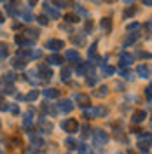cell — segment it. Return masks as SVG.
<instances>
[{
    "instance_id": "obj_1",
    "label": "cell",
    "mask_w": 152,
    "mask_h": 154,
    "mask_svg": "<svg viewBox=\"0 0 152 154\" xmlns=\"http://www.w3.org/2000/svg\"><path fill=\"white\" fill-rule=\"evenodd\" d=\"M61 130H65L67 133H77L79 123H77L75 119H65V121L61 123Z\"/></svg>"
},
{
    "instance_id": "obj_2",
    "label": "cell",
    "mask_w": 152,
    "mask_h": 154,
    "mask_svg": "<svg viewBox=\"0 0 152 154\" xmlns=\"http://www.w3.org/2000/svg\"><path fill=\"white\" fill-rule=\"evenodd\" d=\"M108 114V109L107 107H95L93 110H84V116L87 117H102V116H107Z\"/></svg>"
},
{
    "instance_id": "obj_3",
    "label": "cell",
    "mask_w": 152,
    "mask_h": 154,
    "mask_svg": "<svg viewBox=\"0 0 152 154\" xmlns=\"http://www.w3.org/2000/svg\"><path fill=\"white\" fill-rule=\"evenodd\" d=\"M133 63V56L129 54V53H126V51H123L121 54H119V67H121V70L126 67H129Z\"/></svg>"
},
{
    "instance_id": "obj_4",
    "label": "cell",
    "mask_w": 152,
    "mask_h": 154,
    "mask_svg": "<svg viewBox=\"0 0 152 154\" xmlns=\"http://www.w3.org/2000/svg\"><path fill=\"white\" fill-rule=\"evenodd\" d=\"M107 142H108V135L105 133L103 130H98L95 133V145L102 147V145H105Z\"/></svg>"
},
{
    "instance_id": "obj_5",
    "label": "cell",
    "mask_w": 152,
    "mask_h": 154,
    "mask_svg": "<svg viewBox=\"0 0 152 154\" xmlns=\"http://www.w3.org/2000/svg\"><path fill=\"white\" fill-rule=\"evenodd\" d=\"M46 48L53 49V51H58V49L65 48V42H63V40H59V38H49L47 42H46Z\"/></svg>"
},
{
    "instance_id": "obj_6",
    "label": "cell",
    "mask_w": 152,
    "mask_h": 154,
    "mask_svg": "<svg viewBox=\"0 0 152 154\" xmlns=\"http://www.w3.org/2000/svg\"><path fill=\"white\" fill-rule=\"evenodd\" d=\"M58 109H59L61 112L68 114V112H72V110H74V103H72V100H61V102L58 103Z\"/></svg>"
},
{
    "instance_id": "obj_7",
    "label": "cell",
    "mask_w": 152,
    "mask_h": 154,
    "mask_svg": "<svg viewBox=\"0 0 152 154\" xmlns=\"http://www.w3.org/2000/svg\"><path fill=\"white\" fill-rule=\"evenodd\" d=\"M37 72L38 74H40V77H42V79H51V77H53V72H51V68H47L46 67V65H38L37 67Z\"/></svg>"
},
{
    "instance_id": "obj_8",
    "label": "cell",
    "mask_w": 152,
    "mask_h": 154,
    "mask_svg": "<svg viewBox=\"0 0 152 154\" xmlns=\"http://www.w3.org/2000/svg\"><path fill=\"white\" fill-rule=\"evenodd\" d=\"M145 117H147V114H145V110H136L133 116H131V123H135V125H138V123H142V121H145Z\"/></svg>"
},
{
    "instance_id": "obj_9",
    "label": "cell",
    "mask_w": 152,
    "mask_h": 154,
    "mask_svg": "<svg viewBox=\"0 0 152 154\" xmlns=\"http://www.w3.org/2000/svg\"><path fill=\"white\" fill-rule=\"evenodd\" d=\"M75 102L81 107H87V105H89V96L84 95V93H77V95H75Z\"/></svg>"
},
{
    "instance_id": "obj_10",
    "label": "cell",
    "mask_w": 152,
    "mask_h": 154,
    "mask_svg": "<svg viewBox=\"0 0 152 154\" xmlns=\"http://www.w3.org/2000/svg\"><path fill=\"white\" fill-rule=\"evenodd\" d=\"M44 11H46V12H47V14H49L53 19H58V18H59V12H58L56 9H53V7H51V4H49L47 0L44 2Z\"/></svg>"
},
{
    "instance_id": "obj_11",
    "label": "cell",
    "mask_w": 152,
    "mask_h": 154,
    "mask_svg": "<svg viewBox=\"0 0 152 154\" xmlns=\"http://www.w3.org/2000/svg\"><path fill=\"white\" fill-rule=\"evenodd\" d=\"M136 74L142 77V79H149V75H150V68L147 67V65H140V67L136 68Z\"/></svg>"
},
{
    "instance_id": "obj_12",
    "label": "cell",
    "mask_w": 152,
    "mask_h": 154,
    "mask_svg": "<svg viewBox=\"0 0 152 154\" xmlns=\"http://www.w3.org/2000/svg\"><path fill=\"white\" fill-rule=\"evenodd\" d=\"M47 63H51V65H61L63 58L59 56V54H51V56H47Z\"/></svg>"
},
{
    "instance_id": "obj_13",
    "label": "cell",
    "mask_w": 152,
    "mask_h": 154,
    "mask_svg": "<svg viewBox=\"0 0 152 154\" xmlns=\"http://www.w3.org/2000/svg\"><path fill=\"white\" fill-rule=\"evenodd\" d=\"M65 58L70 60V61H79V53L74 51V49H68L67 53H65Z\"/></svg>"
},
{
    "instance_id": "obj_14",
    "label": "cell",
    "mask_w": 152,
    "mask_h": 154,
    "mask_svg": "<svg viewBox=\"0 0 152 154\" xmlns=\"http://www.w3.org/2000/svg\"><path fill=\"white\" fill-rule=\"evenodd\" d=\"M87 68H91V65H89V63H79V65H77V68H75V72L79 74V75H84L86 72H87Z\"/></svg>"
},
{
    "instance_id": "obj_15",
    "label": "cell",
    "mask_w": 152,
    "mask_h": 154,
    "mask_svg": "<svg viewBox=\"0 0 152 154\" xmlns=\"http://www.w3.org/2000/svg\"><path fill=\"white\" fill-rule=\"evenodd\" d=\"M102 30H103V32H110V30H112V19L110 18L102 19Z\"/></svg>"
},
{
    "instance_id": "obj_16",
    "label": "cell",
    "mask_w": 152,
    "mask_h": 154,
    "mask_svg": "<svg viewBox=\"0 0 152 154\" xmlns=\"http://www.w3.org/2000/svg\"><path fill=\"white\" fill-rule=\"evenodd\" d=\"M44 96H46V98H58V96H59V91L54 89V88H49V89L44 91Z\"/></svg>"
},
{
    "instance_id": "obj_17",
    "label": "cell",
    "mask_w": 152,
    "mask_h": 154,
    "mask_svg": "<svg viewBox=\"0 0 152 154\" xmlns=\"http://www.w3.org/2000/svg\"><path fill=\"white\" fill-rule=\"evenodd\" d=\"M149 147H150V138H149L147 142H143V140H140V142H138V149H140L142 152L149 154Z\"/></svg>"
},
{
    "instance_id": "obj_18",
    "label": "cell",
    "mask_w": 152,
    "mask_h": 154,
    "mask_svg": "<svg viewBox=\"0 0 152 154\" xmlns=\"http://www.w3.org/2000/svg\"><path fill=\"white\" fill-rule=\"evenodd\" d=\"M53 4L58 5L59 9H61V7H65V5H74V2H72V0H53Z\"/></svg>"
},
{
    "instance_id": "obj_19",
    "label": "cell",
    "mask_w": 152,
    "mask_h": 154,
    "mask_svg": "<svg viewBox=\"0 0 152 154\" xmlns=\"http://www.w3.org/2000/svg\"><path fill=\"white\" fill-rule=\"evenodd\" d=\"M16 42H18L19 46H28V44H32V40H28L25 35H16Z\"/></svg>"
},
{
    "instance_id": "obj_20",
    "label": "cell",
    "mask_w": 152,
    "mask_h": 154,
    "mask_svg": "<svg viewBox=\"0 0 152 154\" xmlns=\"http://www.w3.org/2000/svg\"><path fill=\"white\" fill-rule=\"evenodd\" d=\"M102 72H103L105 75H114V74H115V68L110 67V65H102Z\"/></svg>"
},
{
    "instance_id": "obj_21",
    "label": "cell",
    "mask_w": 152,
    "mask_h": 154,
    "mask_svg": "<svg viewBox=\"0 0 152 154\" xmlns=\"http://www.w3.org/2000/svg\"><path fill=\"white\" fill-rule=\"evenodd\" d=\"M25 65H26V63H25V60H21V58L12 60V67L14 68H19V70H21V68H25Z\"/></svg>"
},
{
    "instance_id": "obj_22",
    "label": "cell",
    "mask_w": 152,
    "mask_h": 154,
    "mask_svg": "<svg viewBox=\"0 0 152 154\" xmlns=\"http://www.w3.org/2000/svg\"><path fill=\"white\" fill-rule=\"evenodd\" d=\"M7 54H9V46L4 44V42H0V58H5Z\"/></svg>"
},
{
    "instance_id": "obj_23",
    "label": "cell",
    "mask_w": 152,
    "mask_h": 154,
    "mask_svg": "<svg viewBox=\"0 0 152 154\" xmlns=\"http://www.w3.org/2000/svg\"><path fill=\"white\" fill-rule=\"evenodd\" d=\"M136 38H138V35H136V33H131V35H128V37L124 38V46H129V44L136 42Z\"/></svg>"
},
{
    "instance_id": "obj_24",
    "label": "cell",
    "mask_w": 152,
    "mask_h": 154,
    "mask_svg": "<svg viewBox=\"0 0 152 154\" xmlns=\"http://www.w3.org/2000/svg\"><path fill=\"white\" fill-rule=\"evenodd\" d=\"M70 72H72V70H70L68 67L63 68V70H61V81H65V82H67L68 79H70Z\"/></svg>"
},
{
    "instance_id": "obj_25",
    "label": "cell",
    "mask_w": 152,
    "mask_h": 154,
    "mask_svg": "<svg viewBox=\"0 0 152 154\" xmlns=\"http://www.w3.org/2000/svg\"><path fill=\"white\" fill-rule=\"evenodd\" d=\"M95 95L98 96V98H102V96H107V95H108V88H107V86H102V88H100V89H98V91L95 93Z\"/></svg>"
},
{
    "instance_id": "obj_26",
    "label": "cell",
    "mask_w": 152,
    "mask_h": 154,
    "mask_svg": "<svg viewBox=\"0 0 152 154\" xmlns=\"http://www.w3.org/2000/svg\"><path fill=\"white\" fill-rule=\"evenodd\" d=\"M86 40V35H77V37H72V42L74 44H79V46H82Z\"/></svg>"
},
{
    "instance_id": "obj_27",
    "label": "cell",
    "mask_w": 152,
    "mask_h": 154,
    "mask_svg": "<svg viewBox=\"0 0 152 154\" xmlns=\"http://www.w3.org/2000/svg\"><path fill=\"white\" fill-rule=\"evenodd\" d=\"M65 21H67V23H77L79 18H77L75 14H72V12H70V14H65Z\"/></svg>"
},
{
    "instance_id": "obj_28",
    "label": "cell",
    "mask_w": 152,
    "mask_h": 154,
    "mask_svg": "<svg viewBox=\"0 0 152 154\" xmlns=\"http://www.w3.org/2000/svg\"><path fill=\"white\" fill-rule=\"evenodd\" d=\"M38 96V91H30L28 95L25 96V100H28V102H32V100H37Z\"/></svg>"
},
{
    "instance_id": "obj_29",
    "label": "cell",
    "mask_w": 152,
    "mask_h": 154,
    "mask_svg": "<svg viewBox=\"0 0 152 154\" xmlns=\"http://www.w3.org/2000/svg\"><path fill=\"white\" fill-rule=\"evenodd\" d=\"M21 16H23V19H25L26 23H30V21H33V16H32V12H30V11H25V12H23Z\"/></svg>"
},
{
    "instance_id": "obj_30",
    "label": "cell",
    "mask_w": 152,
    "mask_h": 154,
    "mask_svg": "<svg viewBox=\"0 0 152 154\" xmlns=\"http://www.w3.org/2000/svg\"><path fill=\"white\" fill-rule=\"evenodd\" d=\"M87 54H89V58H96V42L89 48V51H87Z\"/></svg>"
},
{
    "instance_id": "obj_31",
    "label": "cell",
    "mask_w": 152,
    "mask_h": 154,
    "mask_svg": "<svg viewBox=\"0 0 152 154\" xmlns=\"http://www.w3.org/2000/svg\"><path fill=\"white\" fill-rule=\"evenodd\" d=\"M42 56V51L37 49V51H30V60H33V58H40Z\"/></svg>"
},
{
    "instance_id": "obj_32",
    "label": "cell",
    "mask_w": 152,
    "mask_h": 154,
    "mask_svg": "<svg viewBox=\"0 0 152 154\" xmlns=\"http://www.w3.org/2000/svg\"><path fill=\"white\" fill-rule=\"evenodd\" d=\"M14 81H16V75L12 72H7L5 74V82H14Z\"/></svg>"
},
{
    "instance_id": "obj_33",
    "label": "cell",
    "mask_w": 152,
    "mask_h": 154,
    "mask_svg": "<svg viewBox=\"0 0 152 154\" xmlns=\"http://www.w3.org/2000/svg\"><path fill=\"white\" fill-rule=\"evenodd\" d=\"M79 154H91V149L87 145H81L79 147Z\"/></svg>"
},
{
    "instance_id": "obj_34",
    "label": "cell",
    "mask_w": 152,
    "mask_h": 154,
    "mask_svg": "<svg viewBox=\"0 0 152 154\" xmlns=\"http://www.w3.org/2000/svg\"><path fill=\"white\" fill-rule=\"evenodd\" d=\"M119 74H121V75L126 79V81H131V79H133V75H131L129 72H126V70H119Z\"/></svg>"
},
{
    "instance_id": "obj_35",
    "label": "cell",
    "mask_w": 152,
    "mask_h": 154,
    "mask_svg": "<svg viewBox=\"0 0 152 154\" xmlns=\"http://www.w3.org/2000/svg\"><path fill=\"white\" fill-rule=\"evenodd\" d=\"M86 82H87V86H95L96 82H98V79H96L95 75H91V77H87V81H86Z\"/></svg>"
},
{
    "instance_id": "obj_36",
    "label": "cell",
    "mask_w": 152,
    "mask_h": 154,
    "mask_svg": "<svg viewBox=\"0 0 152 154\" xmlns=\"http://www.w3.org/2000/svg\"><path fill=\"white\" fill-rule=\"evenodd\" d=\"M4 93H7V95H12V93H14V88L11 86V84H5V86H4Z\"/></svg>"
},
{
    "instance_id": "obj_37",
    "label": "cell",
    "mask_w": 152,
    "mask_h": 154,
    "mask_svg": "<svg viewBox=\"0 0 152 154\" xmlns=\"http://www.w3.org/2000/svg\"><path fill=\"white\" fill-rule=\"evenodd\" d=\"M75 7H77V12H79L81 16H87V11H86L82 5H75Z\"/></svg>"
},
{
    "instance_id": "obj_38",
    "label": "cell",
    "mask_w": 152,
    "mask_h": 154,
    "mask_svg": "<svg viewBox=\"0 0 152 154\" xmlns=\"http://www.w3.org/2000/svg\"><path fill=\"white\" fill-rule=\"evenodd\" d=\"M82 131H84V133H82V137H84V138H87V137H89V133H91V130H89V126H87V125L82 128Z\"/></svg>"
},
{
    "instance_id": "obj_39",
    "label": "cell",
    "mask_w": 152,
    "mask_h": 154,
    "mask_svg": "<svg viewBox=\"0 0 152 154\" xmlns=\"http://www.w3.org/2000/svg\"><path fill=\"white\" fill-rule=\"evenodd\" d=\"M38 23H40V25H47V23H49V19L47 18H46V16H38Z\"/></svg>"
},
{
    "instance_id": "obj_40",
    "label": "cell",
    "mask_w": 152,
    "mask_h": 154,
    "mask_svg": "<svg viewBox=\"0 0 152 154\" xmlns=\"http://www.w3.org/2000/svg\"><path fill=\"white\" fill-rule=\"evenodd\" d=\"M65 144H67L68 147H70V149H75V147H77V144H75V142H74V140H72V138H68V140H67V142H65Z\"/></svg>"
},
{
    "instance_id": "obj_41",
    "label": "cell",
    "mask_w": 152,
    "mask_h": 154,
    "mask_svg": "<svg viewBox=\"0 0 152 154\" xmlns=\"http://www.w3.org/2000/svg\"><path fill=\"white\" fill-rule=\"evenodd\" d=\"M138 28H140L138 23H131V25H128V30H129V32H131V30H138Z\"/></svg>"
},
{
    "instance_id": "obj_42",
    "label": "cell",
    "mask_w": 152,
    "mask_h": 154,
    "mask_svg": "<svg viewBox=\"0 0 152 154\" xmlns=\"http://www.w3.org/2000/svg\"><path fill=\"white\" fill-rule=\"evenodd\" d=\"M133 14H136V9H128L126 12H124V16L128 18V16H133Z\"/></svg>"
},
{
    "instance_id": "obj_43",
    "label": "cell",
    "mask_w": 152,
    "mask_h": 154,
    "mask_svg": "<svg viewBox=\"0 0 152 154\" xmlns=\"http://www.w3.org/2000/svg\"><path fill=\"white\" fill-rule=\"evenodd\" d=\"M145 95H147V100L150 102V86H149L147 89H145Z\"/></svg>"
},
{
    "instance_id": "obj_44",
    "label": "cell",
    "mask_w": 152,
    "mask_h": 154,
    "mask_svg": "<svg viewBox=\"0 0 152 154\" xmlns=\"http://www.w3.org/2000/svg\"><path fill=\"white\" fill-rule=\"evenodd\" d=\"M86 30H93V21H87L86 23Z\"/></svg>"
},
{
    "instance_id": "obj_45",
    "label": "cell",
    "mask_w": 152,
    "mask_h": 154,
    "mask_svg": "<svg viewBox=\"0 0 152 154\" xmlns=\"http://www.w3.org/2000/svg\"><path fill=\"white\" fill-rule=\"evenodd\" d=\"M4 21H5V16H4V12L0 11V23H4Z\"/></svg>"
},
{
    "instance_id": "obj_46",
    "label": "cell",
    "mask_w": 152,
    "mask_h": 154,
    "mask_svg": "<svg viewBox=\"0 0 152 154\" xmlns=\"http://www.w3.org/2000/svg\"><path fill=\"white\" fill-rule=\"evenodd\" d=\"M37 2H38V0H28V4H30V5H35Z\"/></svg>"
},
{
    "instance_id": "obj_47",
    "label": "cell",
    "mask_w": 152,
    "mask_h": 154,
    "mask_svg": "<svg viewBox=\"0 0 152 154\" xmlns=\"http://www.w3.org/2000/svg\"><path fill=\"white\" fill-rule=\"evenodd\" d=\"M131 2H135V0H124V4H131Z\"/></svg>"
},
{
    "instance_id": "obj_48",
    "label": "cell",
    "mask_w": 152,
    "mask_h": 154,
    "mask_svg": "<svg viewBox=\"0 0 152 154\" xmlns=\"http://www.w3.org/2000/svg\"><path fill=\"white\" fill-rule=\"evenodd\" d=\"M105 2H107V4H112V2H115V0H105Z\"/></svg>"
},
{
    "instance_id": "obj_49",
    "label": "cell",
    "mask_w": 152,
    "mask_h": 154,
    "mask_svg": "<svg viewBox=\"0 0 152 154\" xmlns=\"http://www.w3.org/2000/svg\"><path fill=\"white\" fill-rule=\"evenodd\" d=\"M0 2H2V4H4V2H5V4H7V2H9V0H0Z\"/></svg>"
},
{
    "instance_id": "obj_50",
    "label": "cell",
    "mask_w": 152,
    "mask_h": 154,
    "mask_svg": "<svg viewBox=\"0 0 152 154\" xmlns=\"http://www.w3.org/2000/svg\"><path fill=\"white\" fill-rule=\"evenodd\" d=\"M0 154H2V151H0Z\"/></svg>"
},
{
    "instance_id": "obj_51",
    "label": "cell",
    "mask_w": 152,
    "mask_h": 154,
    "mask_svg": "<svg viewBox=\"0 0 152 154\" xmlns=\"http://www.w3.org/2000/svg\"><path fill=\"white\" fill-rule=\"evenodd\" d=\"M0 125H2V123H0Z\"/></svg>"
}]
</instances>
